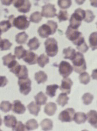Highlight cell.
Listing matches in <instances>:
<instances>
[{
  "instance_id": "603a6c76",
  "label": "cell",
  "mask_w": 97,
  "mask_h": 131,
  "mask_svg": "<svg viewBox=\"0 0 97 131\" xmlns=\"http://www.w3.org/2000/svg\"><path fill=\"white\" fill-rule=\"evenodd\" d=\"M35 103L39 105H45L46 103L47 97L42 92H40L34 97Z\"/></svg>"
},
{
  "instance_id": "30bf717a",
  "label": "cell",
  "mask_w": 97,
  "mask_h": 131,
  "mask_svg": "<svg viewBox=\"0 0 97 131\" xmlns=\"http://www.w3.org/2000/svg\"><path fill=\"white\" fill-rule=\"evenodd\" d=\"M18 84L20 87V92L24 95H27L31 92L32 82L29 78L19 79Z\"/></svg>"
},
{
  "instance_id": "b9f144b4",
  "label": "cell",
  "mask_w": 97,
  "mask_h": 131,
  "mask_svg": "<svg viewBox=\"0 0 97 131\" xmlns=\"http://www.w3.org/2000/svg\"><path fill=\"white\" fill-rule=\"evenodd\" d=\"M86 15L84 19V21L87 23H90L93 21L95 18V15L93 13L92 10H85Z\"/></svg>"
},
{
  "instance_id": "6da1fadb",
  "label": "cell",
  "mask_w": 97,
  "mask_h": 131,
  "mask_svg": "<svg viewBox=\"0 0 97 131\" xmlns=\"http://www.w3.org/2000/svg\"><path fill=\"white\" fill-rule=\"evenodd\" d=\"M58 27L57 23L52 21L49 20L45 24H43L38 28L39 35L42 38H47L50 35H54Z\"/></svg>"
},
{
  "instance_id": "74e56055",
  "label": "cell",
  "mask_w": 97,
  "mask_h": 131,
  "mask_svg": "<svg viewBox=\"0 0 97 131\" xmlns=\"http://www.w3.org/2000/svg\"><path fill=\"white\" fill-rule=\"evenodd\" d=\"M57 4L60 8L65 10L69 9L72 5L71 0H58Z\"/></svg>"
},
{
  "instance_id": "5bb4252c",
  "label": "cell",
  "mask_w": 97,
  "mask_h": 131,
  "mask_svg": "<svg viewBox=\"0 0 97 131\" xmlns=\"http://www.w3.org/2000/svg\"><path fill=\"white\" fill-rule=\"evenodd\" d=\"M12 107L13 112L15 114H22L26 111V107L19 100H15L12 105Z\"/></svg>"
},
{
  "instance_id": "277c9868",
  "label": "cell",
  "mask_w": 97,
  "mask_h": 131,
  "mask_svg": "<svg viewBox=\"0 0 97 131\" xmlns=\"http://www.w3.org/2000/svg\"><path fill=\"white\" fill-rule=\"evenodd\" d=\"M45 52L47 56L53 57L59 52L57 41L54 38H47L45 42Z\"/></svg>"
},
{
  "instance_id": "8992f818",
  "label": "cell",
  "mask_w": 97,
  "mask_h": 131,
  "mask_svg": "<svg viewBox=\"0 0 97 131\" xmlns=\"http://www.w3.org/2000/svg\"><path fill=\"white\" fill-rule=\"evenodd\" d=\"M30 21L28 20L27 17L24 15H19L14 18L13 21V26L20 30H25L29 27Z\"/></svg>"
},
{
  "instance_id": "bcb514c9",
  "label": "cell",
  "mask_w": 97,
  "mask_h": 131,
  "mask_svg": "<svg viewBox=\"0 0 97 131\" xmlns=\"http://www.w3.org/2000/svg\"><path fill=\"white\" fill-rule=\"evenodd\" d=\"M13 0H1V3L5 6H10L13 3Z\"/></svg>"
},
{
  "instance_id": "4316f807",
  "label": "cell",
  "mask_w": 97,
  "mask_h": 131,
  "mask_svg": "<svg viewBox=\"0 0 97 131\" xmlns=\"http://www.w3.org/2000/svg\"><path fill=\"white\" fill-rule=\"evenodd\" d=\"M59 88V86L56 84L47 85L46 89V94L50 97L53 98L55 96L56 91Z\"/></svg>"
},
{
  "instance_id": "60d3db41",
  "label": "cell",
  "mask_w": 97,
  "mask_h": 131,
  "mask_svg": "<svg viewBox=\"0 0 97 131\" xmlns=\"http://www.w3.org/2000/svg\"><path fill=\"white\" fill-rule=\"evenodd\" d=\"M83 100V104L85 105H89L90 104L94 99L93 95L91 93H85L82 97Z\"/></svg>"
},
{
  "instance_id": "ee69618b",
  "label": "cell",
  "mask_w": 97,
  "mask_h": 131,
  "mask_svg": "<svg viewBox=\"0 0 97 131\" xmlns=\"http://www.w3.org/2000/svg\"><path fill=\"white\" fill-rule=\"evenodd\" d=\"M13 131H25V126L21 121L17 122L16 125L12 128Z\"/></svg>"
},
{
  "instance_id": "44dd1931",
  "label": "cell",
  "mask_w": 97,
  "mask_h": 131,
  "mask_svg": "<svg viewBox=\"0 0 97 131\" xmlns=\"http://www.w3.org/2000/svg\"><path fill=\"white\" fill-rule=\"evenodd\" d=\"M87 115L82 112H77L75 113L73 117V121L77 124H84L87 121Z\"/></svg>"
},
{
  "instance_id": "cb8c5ba5",
  "label": "cell",
  "mask_w": 97,
  "mask_h": 131,
  "mask_svg": "<svg viewBox=\"0 0 97 131\" xmlns=\"http://www.w3.org/2000/svg\"><path fill=\"white\" fill-rule=\"evenodd\" d=\"M28 47L30 49L31 51H35L37 50L40 45V42L39 41L37 38L36 37H34L31 39L27 43Z\"/></svg>"
},
{
  "instance_id": "1f68e13d",
  "label": "cell",
  "mask_w": 97,
  "mask_h": 131,
  "mask_svg": "<svg viewBox=\"0 0 97 131\" xmlns=\"http://www.w3.org/2000/svg\"><path fill=\"white\" fill-rule=\"evenodd\" d=\"M19 79H26L28 76V71L25 66H21V68L19 72L15 75Z\"/></svg>"
},
{
  "instance_id": "f1b7e54d",
  "label": "cell",
  "mask_w": 97,
  "mask_h": 131,
  "mask_svg": "<svg viewBox=\"0 0 97 131\" xmlns=\"http://www.w3.org/2000/svg\"><path fill=\"white\" fill-rule=\"evenodd\" d=\"M26 52L27 50H26L22 45L16 46L14 49V54L16 56V58L19 60L24 57L26 53Z\"/></svg>"
},
{
  "instance_id": "3957f363",
  "label": "cell",
  "mask_w": 97,
  "mask_h": 131,
  "mask_svg": "<svg viewBox=\"0 0 97 131\" xmlns=\"http://www.w3.org/2000/svg\"><path fill=\"white\" fill-rule=\"evenodd\" d=\"M73 63V70L77 73L83 72L87 69V66L84 56L81 52H76L75 58L72 61Z\"/></svg>"
},
{
  "instance_id": "2e32d148",
  "label": "cell",
  "mask_w": 97,
  "mask_h": 131,
  "mask_svg": "<svg viewBox=\"0 0 97 131\" xmlns=\"http://www.w3.org/2000/svg\"><path fill=\"white\" fill-rule=\"evenodd\" d=\"M87 117L89 123H90L95 128H97V112L95 110H90L87 113Z\"/></svg>"
},
{
  "instance_id": "c3c4849f",
  "label": "cell",
  "mask_w": 97,
  "mask_h": 131,
  "mask_svg": "<svg viewBox=\"0 0 97 131\" xmlns=\"http://www.w3.org/2000/svg\"><path fill=\"white\" fill-rule=\"evenodd\" d=\"M85 1L86 0H75V2L77 4L80 5L83 4L85 3Z\"/></svg>"
},
{
  "instance_id": "9a60e30c",
  "label": "cell",
  "mask_w": 97,
  "mask_h": 131,
  "mask_svg": "<svg viewBox=\"0 0 97 131\" xmlns=\"http://www.w3.org/2000/svg\"><path fill=\"white\" fill-rule=\"evenodd\" d=\"M14 18V15H11L8 20H4L0 22V30L2 32H6L13 26Z\"/></svg>"
},
{
  "instance_id": "83f0119b",
  "label": "cell",
  "mask_w": 97,
  "mask_h": 131,
  "mask_svg": "<svg viewBox=\"0 0 97 131\" xmlns=\"http://www.w3.org/2000/svg\"><path fill=\"white\" fill-rule=\"evenodd\" d=\"M69 99V98L67 96V94L62 93H60L59 95L56 100V102L60 106L64 107L66 104H68V101Z\"/></svg>"
},
{
  "instance_id": "484cf974",
  "label": "cell",
  "mask_w": 97,
  "mask_h": 131,
  "mask_svg": "<svg viewBox=\"0 0 97 131\" xmlns=\"http://www.w3.org/2000/svg\"><path fill=\"white\" fill-rule=\"evenodd\" d=\"M40 125L43 131H50L53 127V123L51 119L46 118L42 121Z\"/></svg>"
},
{
  "instance_id": "7402d4cb",
  "label": "cell",
  "mask_w": 97,
  "mask_h": 131,
  "mask_svg": "<svg viewBox=\"0 0 97 131\" xmlns=\"http://www.w3.org/2000/svg\"><path fill=\"white\" fill-rule=\"evenodd\" d=\"M47 74L43 71H40L35 73V79L38 84L45 83L47 80Z\"/></svg>"
},
{
  "instance_id": "7bdbcfd3",
  "label": "cell",
  "mask_w": 97,
  "mask_h": 131,
  "mask_svg": "<svg viewBox=\"0 0 97 131\" xmlns=\"http://www.w3.org/2000/svg\"><path fill=\"white\" fill-rule=\"evenodd\" d=\"M76 49L82 53H85L88 51L89 47L87 45L85 41L81 42L79 45L76 46Z\"/></svg>"
},
{
  "instance_id": "d6a6232c",
  "label": "cell",
  "mask_w": 97,
  "mask_h": 131,
  "mask_svg": "<svg viewBox=\"0 0 97 131\" xmlns=\"http://www.w3.org/2000/svg\"><path fill=\"white\" fill-rule=\"evenodd\" d=\"M12 46V43L8 39H2L0 38V49L1 51H7L10 50Z\"/></svg>"
},
{
  "instance_id": "4fadbf2b",
  "label": "cell",
  "mask_w": 97,
  "mask_h": 131,
  "mask_svg": "<svg viewBox=\"0 0 97 131\" xmlns=\"http://www.w3.org/2000/svg\"><path fill=\"white\" fill-rule=\"evenodd\" d=\"M38 55L31 50L27 51L26 53L23 58V60L29 65H34L37 63Z\"/></svg>"
},
{
  "instance_id": "836d02e7",
  "label": "cell",
  "mask_w": 97,
  "mask_h": 131,
  "mask_svg": "<svg viewBox=\"0 0 97 131\" xmlns=\"http://www.w3.org/2000/svg\"><path fill=\"white\" fill-rule=\"evenodd\" d=\"M25 127L28 131L34 130L38 128L37 122L34 119H32L27 121L25 124Z\"/></svg>"
},
{
  "instance_id": "d590c367",
  "label": "cell",
  "mask_w": 97,
  "mask_h": 131,
  "mask_svg": "<svg viewBox=\"0 0 97 131\" xmlns=\"http://www.w3.org/2000/svg\"><path fill=\"white\" fill-rule=\"evenodd\" d=\"M80 83L84 85H87L90 82V77L87 72H82L79 76Z\"/></svg>"
},
{
  "instance_id": "5b68a950",
  "label": "cell",
  "mask_w": 97,
  "mask_h": 131,
  "mask_svg": "<svg viewBox=\"0 0 97 131\" xmlns=\"http://www.w3.org/2000/svg\"><path fill=\"white\" fill-rule=\"evenodd\" d=\"M65 34L66 38L75 45H77L80 41L84 38L82 36V34L77 29H72L69 26H68Z\"/></svg>"
},
{
  "instance_id": "ab89813d",
  "label": "cell",
  "mask_w": 97,
  "mask_h": 131,
  "mask_svg": "<svg viewBox=\"0 0 97 131\" xmlns=\"http://www.w3.org/2000/svg\"><path fill=\"white\" fill-rule=\"evenodd\" d=\"M59 23L68 20L69 14L66 10H60L56 15Z\"/></svg>"
},
{
  "instance_id": "ffe728a7",
  "label": "cell",
  "mask_w": 97,
  "mask_h": 131,
  "mask_svg": "<svg viewBox=\"0 0 97 131\" xmlns=\"http://www.w3.org/2000/svg\"><path fill=\"white\" fill-rule=\"evenodd\" d=\"M63 53L65 55L64 57V59H69L72 61L76 56V50L71 47H69L67 48H65L63 50Z\"/></svg>"
},
{
  "instance_id": "d4e9b609",
  "label": "cell",
  "mask_w": 97,
  "mask_h": 131,
  "mask_svg": "<svg viewBox=\"0 0 97 131\" xmlns=\"http://www.w3.org/2000/svg\"><path fill=\"white\" fill-rule=\"evenodd\" d=\"M28 35L25 31L18 34L15 36V41L19 45L25 44L27 41Z\"/></svg>"
},
{
  "instance_id": "9c48e42d",
  "label": "cell",
  "mask_w": 97,
  "mask_h": 131,
  "mask_svg": "<svg viewBox=\"0 0 97 131\" xmlns=\"http://www.w3.org/2000/svg\"><path fill=\"white\" fill-rule=\"evenodd\" d=\"M59 71L60 74L63 78H66L72 73L73 71V67L69 62L62 61L59 64Z\"/></svg>"
},
{
  "instance_id": "8d00e7d4",
  "label": "cell",
  "mask_w": 97,
  "mask_h": 131,
  "mask_svg": "<svg viewBox=\"0 0 97 131\" xmlns=\"http://www.w3.org/2000/svg\"><path fill=\"white\" fill-rule=\"evenodd\" d=\"M12 108V104L9 101H3L0 104V110L4 113H8Z\"/></svg>"
},
{
  "instance_id": "d6986e66",
  "label": "cell",
  "mask_w": 97,
  "mask_h": 131,
  "mask_svg": "<svg viewBox=\"0 0 97 131\" xmlns=\"http://www.w3.org/2000/svg\"><path fill=\"white\" fill-rule=\"evenodd\" d=\"M27 108L30 114L35 116H37L39 112L41 110V105H38L33 101L28 105Z\"/></svg>"
},
{
  "instance_id": "681fc988",
  "label": "cell",
  "mask_w": 97,
  "mask_h": 131,
  "mask_svg": "<svg viewBox=\"0 0 97 131\" xmlns=\"http://www.w3.org/2000/svg\"><path fill=\"white\" fill-rule=\"evenodd\" d=\"M2 123H3V122H2V119L1 117V116H0V126L2 125Z\"/></svg>"
},
{
  "instance_id": "ba28073f",
  "label": "cell",
  "mask_w": 97,
  "mask_h": 131,
  "mask_svg": "<svg viewBox=\"0 0 97 131\" xmlns=\"http://www.w3.org/2000/svg\"><path fill=\"white\" fill-rule=\"evenodd\" d=\"M56 9L55 5L51 4H48L42 7L41 14L42 17L46 18H54L56 16Z\"/></svg>"
},
{
  "instance_id": "f907efd6",
  "label": "cell",
  "mask_w": 97,
  "mask_h": 131,
  "mask_svg": "<svg viewBox=\"0 0 97 131\" xmlns=\"http://www.w3.org/2000/svg\"><path fill=\"white\" fill-rule=\"evenodd\" d=\"M2 34V32L1 31V30H0V38H1V36Z\"/></svg>"
},
{
  "instance_id": "e0dca14e",
  "label": "cell",
  "mask_w": 97,
  "mask_h": 131,
  "mask_svg": "<svg viewBox=\"0 0 97 131\" xmlns=\"http://www.w3.org/2000/svg\"><path fill=\"white\" fill-rule=\"evenodd\" d=\"M4 124L7 127L13 128L17 123L16 117L13 115H7L4 116Z\"/></svg>"
},
{
  "instance_id": "7dc6e473",
  "label": "cell",
  "mask_w": 97,
  "mask_h": 131,
  "mask_svg": "<svg viewBox=\"0 0 97 131\" xmlns=\"http://www.w3.org/2000/svg\"><path fill=\"white\" fill-rule=\"evenodd\" d=\"M90 2L91 6L97 7V0H90Z\"/></svg>"
},
{
  "instance_id": "e575fe53",
  "label": "cell",
  "mask_w": 97,
  "mask_h": 131,
  "mask_svg": "<svg viewBox=\"0 0 97 131\" xmlns=\"http://www.w3.org/2000/svg\"><path fill=\"white\" fill-rule=\"evenodd\" d=\"M41 13L38 11L32 13L30 16V21L33 23L38 24L42 19Z\"/></svg>"
},
{
  "instance_id": "7c38bea8",
  "label": "cell",
  "mask_w": 97,
  "mask_h": 131,
  "mask_svg": "<svg viewBox=\"0 0 97 131\" xmlns=\"http://www.w3.org/2000/svg\"><path fill=\"white\" fill-rule=\"evenodd\" d=\"M73 83L71 79L69 78H64L62 80L61 86L59 87L60 90L64 93L69 94L71 93V87L73 85Z\"/></svg>"
},
{
  "instance_id": "ac0fdd59",
  "label": "cell",
  "mask_w": 97,
  "mask_h": 131,
  "mask_svg": "<svg viewBox=\"0 0 97 131\" xmlns=\"http://www.w3.org/2000/svg\"><path fill=\"white\" fill-rule=\"evenodd\" d=\"M57 110L56 104L53 102H50L46 104L44 108V112L49 116H53Z\"/></svg>"
},
{
  "instance_id": "f35d334b",
  "label": "cell",
  "mask_w": 97,
  "mask_h": 131,
  "mask_svg": "<svg viewBox=\"0 0 97 131\" xmlns=\"http://www.w3.org/2000/svg\"><path fill=\"white\" fill-rule=\"evenodd\" d=\"M3 60V63L4 66H8L14 60H15L16 56L13 55L12 53H10L7 55L4 56L2 58Z\"/></svg>"
},
{
  "instance_id": "8fae6325",
  "label": "cell",
  "mask_w": 97,
  "mask_h": 131,
  "mask_svg": "<svg viewBox=\"0 0 97 131\" xmlns=\"http://www.w3.org/2000/svg\"><path fill=\"white\" fill-rule=\"evenodd\" d=\"M75 113V110L69 108L62 111L59 115V120L62 122H71L73 121V117Z\"/></svg>"
},
{
  "instance_id": "4dcf8cb0",
  "label": "cell",
  "mask_w": 97,
  "mask_h": 131,
  "mask_svg": "<svg viewBox=\"0 0 97 131\" xmlns=\"http://www.w3.org/2000/svg\"><path fill=\"white\" fill-rule=\"evenodd\" d=\"M37 62L38 66L42 68H44L46 64L49 62V58L47 55L43 53L38 57L37 59Z\"/></svg>"
},
{
  "instance_id": "7a4b0ae2",
  "label": "cell",
  "mask_w": 97,
  "mask_h": 131,
  "mask_svg": "<svg viewBox=\"0 0 97 131\" xmlns=\"http://www.w3.org/2000/svg\"><path fill=\"white\" fill-rule=\"evenodd\" d=\"M86 15V12L81 8H77L75 10L69 19V26L74 29H78L84 20Z\"/></svg>"
},
{
  "instance_id": "f6af8a7d",
  "label": "cell",
  "mask_w": 97,
  "mask_h": 131,
  "mask_svg": "<svg viewBox=\"0 0 97 131\" xmlns=\"http://www.w3.org/2000/svg\"><path fill=\"white\" fill-rule=\"evenodd\" d=\"M8 83V80L5 76H0V87H4Z\"/></svg>"
},
{
  "instance_id": "f546056e",
  "label": "cell",
  "mask_w": 97,
  "mask_h": 131,
  "mask_svg": "<svg viewBox=\"0 0 97 131\" xmlns=\"http://www.w3.org/2000/svg\"><path fill=\"white\" fill-rule=\"evenodd\" d=\"M89 43L90 47L92 51L97 48V32L96 31L92 32L89 37Z\"/></svg>"
},
{
  "instance_id": "52a82bcc",
  "label": "cell",
  "mask_w": 97,
  "mask_h": 131,
  "mask_svg": "<svg viewBox=\"0 0 97 131\" xmlns=\"http://www.w3.org/2000/svg\"><path fill=\"white\" fill-rule=\"evenodd\" d=\"M13 3L18 11L23 14L29 12L31 8V4L29 0H13Z\"/></svg>"
}]
</instances>
